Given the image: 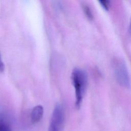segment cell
I'll list each match as a JSON object with an SVG mask.
<instances>
[{"label":"cell","mask_w":131,"mask_h":131,"mask_svg":"<svg viewBox=\"0 0 131 131\" xmlns=\"http://www.w3.org/2000/svg\"><path fill=\"white\" fill-rule=\"evenodd\" d=\"M71 79L75 89V106L80 107L88 84L86 72L79 68H75L71 74Z\"/></svg>","instance_id":"cell-1"},{"label":"cell","mask_w":131,"mask_h":131,"mask_svg":"<svg viewBox=\"0 0 131 131\" xmlns=\"http://www.w3.org/2000/svg\"><path fill=\"white\" fill-rule=\"evenodd\" d=\"M112 68L116 81L121 86L129 89L130 80L127 69L123 60L114 59L112 62Z\"/></svg>","instance_id":"cell-2"},{"label":"cell","mask_w":131,"mask_h":131,"mask_svg":"<svg viewBox=\"0 0 131 131\" xmlns=\"http://www.w3.org/2000/svg\"><path fill=\"white\" fill-rule=\"evenodd\" d=\"M63 120V108L60 105L57 104L53 111L48 131H61Z\"/></svg>","instance_id":"cell-3"},{"label":"cell","mask_w":131,"mask_h":131,"mask_svg":"<svg viewBox=\"0 0 131 131\" xmlns=\"http://www.w3.org/2000/svg\"><path fill=\"white\" fill-rule=\"evenodd\" d=\"M43 114V108L41 105L35 106L31 113V120L34 123H38L42 118Z\"/></svg>","instance_id":"cell-4"},{"label":"cell","mask_w":131,"mask_h":131,"mask_svg":"<svg viewBox=\"0 0 131 131\" xmlns=\"http://www.w3.org/2000/svg\"><path fill=\"white\" fill-rule=\"evenodd\" d=\"M0 131H12L8 117L2 112H0Z\"/></svg>","instance_id":"cell-5"},{"label":"cell","mask_w":131,"mask_h":131,"mask_svg":"<svg viewBox=\"0 0 131 131\" xmlns=\"http://www.w3.org/2000/svg\"><path fill=\"white\" fill-rule=\"evenodd\" d=\"M83 10L88 18L90 20H92L93 18V15L90 8L86 5H84L83 6Z\"/></svg>","instance_id":"cell-6"},{"label":"cell","mask_w":131,"mask_h":131,"mask_svg":"<svg viewBox=\"0 0 131 131\" xmlns=\"http://www.w3.org/2000/svg\"><path fill=\"white\" fill-rule=\"evenodd\" d=\"M98 1L104 9L106 11L108 10V6L107 0H98Z\"/></svg>","instance_id":"cell-7"},{"label":"cell","mask_w":131,"mask_h":131,"mask_svg":"<svg viewBox=\"0 0 131 131\" xmlns=\"http://www.w3.org/2000/svg\"><path fill=\"white\" fill-rule=\"evenodd\" d=\"M4 70V64L0 55V72H3Z\"/></svg>","instance_id":"cell-8"},{"label":"cell","mask_w":131,"mask_h":131,"mask_svg":"<svg viewBox=\"0 0 131 131\" xmlns=\"http://www.w3.org/2000/svg\"><path fill=\"white\" fill-rule=\"evenodd\" d=\"M129 31L131 34V18H130V23H129Z\"/></svg>","instance_id":"cell-9"}]
</instances>
